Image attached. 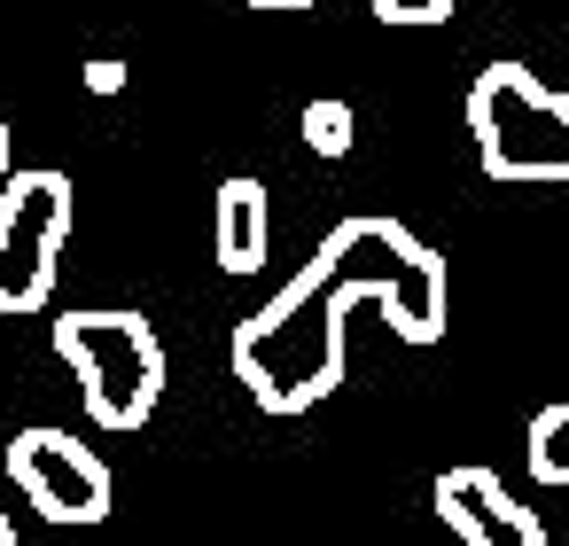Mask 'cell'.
<instances>
[{
	"instance_id": "6da1fadb",
	"label": "cell",
	"mask_w": 569,
	"mask_h": 546,
	"mask_svg": "<svg viewBox=\"0 0 569 546\" xmlns=\"http://www.w3.org/2000/svg\"><path fill=\"white\" fill-rule=\"evenodd\" d=\"M351 305H375L390 320V336H406V344H437L452 320V274L406 219L359 211L305 258V274H289L273 289V305H258L234 328V344H227L234 383L266 414H312L343 383Z\"/></svg>"
},
{
	"instance_id": "7a4b0ae2",
	"label": "cell",
	"mask_w": 569,
	"mask_h": 546,
	"mask_svg": "<svg viewBox=\"0 0 569 546\" xmlns=\"http://www.w3.org/2000/svg\"><path fill=\"white\" fill-rule=\"evenodd\" d=\"M468 141L491 180L561 188L569 180V95L522 63H483L468 79Z\"/></svg>"
},
{
	"instance_id": "3957f363",
	"label": "cell",
	"mask_w": 569,
	"mask_h": 546,
	"mask_svg": "<svg viewBox=\"0 0 569 546\" xmlns=\"http://www.w3.org/2000/svg\"><path fill=\"white\" fill-rule=\"evenodd\" d=\"M56 351L79 375L87 421L94 429H141L164 398V344L141 312L126 305H87L56 320Z\"/></svg>"
},
{
	"instance_id": "277c9868",
	"label": "cell",
	"mask_w": 569,
	"mask_h": 546,
	"mask_svg": "<svg viewBox=\"0 0 569 546\" xmlns=\"http://www.w3.org/2000/svg\"><path fill=\"white\" fill-rule=\"evenodd\" d=\"M71 211H79V196L63 172L9 165V180H0V312H40L56 297Z\"/></svg>"
},
{
	"instance_id": "5b68a950",
	"label": "cell",
	"mask_w": 569,
	"mask_h": 546,
	"mask_svg": "<svg viewBox=\"0 0 569 546\" xmlns=\"http://www.w3.org/2000/svg\"><path fill=\"white\" fill-rule=\"evenodd\" d=\"M9 476H17V492L48 523H102L110 499H118L110 460L94 445H79L71 429H48V421H32V429L9 437Z\"/></svg>"
},
{
	"instance_id": "8992f818",
	"label": "cell",
	"mask_w": 569,
	"mask_h": 546,
	"mask_svg": "<svg viewBox=\"0 0 569 546\" xmlns=\"http://www.w3.org/2000/svg\"><path fill=\"white\" fill-rule=\"evenodd\" d=\"M429 507H437V523H452L460 546H546V523L476 460H452L429 484Z\"/></svg>"
},
{
	"instance_id": "52a82bcc",
	"label": "cell",
	"mask_w": 569,
	"mask_h": 546,
	"mask_svg": "<svg viewBox=\"0 0 569 546\" xmlns=\"http://www.w3.org/2000/svg\"><path fill=\"white\" fill-rule=\"evenodd\" d=\"M211 250L227 274H258L266 266V180L234 172L219 188V211H211Z\"/></svg>"
},
{
	"instance_id": "ba28073f",
	"label": "cell",
	"mask_w": 569,
	"mask_h": 546,
	"mask_svg": "<svg viewBox=\"0 0 569 546\" xmlns=\"http://www.w3.org/2000/svg\"><path fill=\"white\" fill-rule=\"evenodd\" d=\"M522 468H530L538 484H561V492H569V398H553V406H538V414H530Z\"/></svg>"
},
{
	"instance_id": "9c48e42d",
	"label": "cell",
	"mask_w": 569,
	"mask_h": 546,
	"mask_svg": "<svg viewBox=\"0 0 569 546\" xmlns=\"http://www.w3.org/2000/svg\"><path fill=\"white\" fill-rule=\"evenodd\" d=\"M351 141H359V110H351L343 95H320V102H305V149H312V157L343 165V157H351Z\"/></svg>"
},
{
	"instance_id": "30bf717a",
	"label": "cell",
	"mask_w": 569,
	"mask_h": 546,
	"mask_svg": "<svg viewBox=\"0 0 569 546\" xmlns=\"http://www.w3.org/2000/svg\"><path fill=\"white\" fill-rule=\"evenodd\" d=\"M375 17L382 24H437V17H452V0H375Z\"/></svg>"
},
{
	"instance_id": "8fae6325",
	"label": "cell",
	"mask_w": 569,
	"mask_h": 546,
	"mask_svg": "<svg viewBox=\"0 0 569 546\" xmlns=\"http://www.w3.org/2000/svg\"><path fill=\"white\" fill-rule=\"evenodd\" d=\"M118 87H126V63L118 56H94L87 63V95H118Z\"/></svg>"
},
{
	"instance_id": "7c38bea8",
	"label": "cell",
	"mask_w": 569,
	"mask_h": 546,
	"mask_svg": "<svg viewBox=\"0 0 569 546\" xmlns=\"http://www.w3.org/2000/svg\"><path fill=\"white\" fill-rule=\"evenodd\" d=\"M258 17H305V9H320V0H250Z\"/></svg>"
},
{
	"instance_id": "4fadbf2b",
	"label": "cell",
	"mask_w": 569,
	"mask_h": 546,
	"mask_svg": "<svg viewBox=\"0 0 569 546\" xmlns=\"http://www.w3.org/2000/svg\"><path fill=\"white\" fill-rule=\"evenodd\" d=\"M9 165H17V133H9V118H0V180H9Z\"/></svg>"
},
{
	"instance_id": "5bb4252c",
	"label": "cell",
	"mask_w": 569,
	"mask_h": 546,
	"mask_svg": "<svg viewBox=\"0 0 569 546\" xmlns=\"http://www.w3.org/2000/svg\"><path fill=\"white\" fill-rule=\"evenodd\" d=\"M0 546H17V523H9V507H0Z\"/></svg>"
}]
</instances>
